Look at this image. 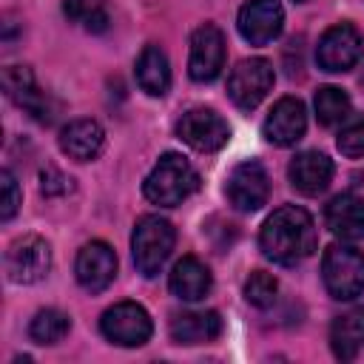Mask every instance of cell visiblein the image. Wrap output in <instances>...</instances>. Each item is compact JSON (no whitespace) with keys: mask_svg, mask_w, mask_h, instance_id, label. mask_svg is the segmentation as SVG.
Returning a JSON list of instances; mask_svg holds the SVG:
<instances>
[{"mask_svg":"<svg viewBox=\"0 0 364 364\" xmlns=\"http://www.w3.org/2000/svg\"><path fill=\"white\" fill-rule=\"evenodd\" d=\"M296 3H301V0H296Z\"/></svg>","mask_w":364,"mask_h":364,"instance_id":"30","label":"cell"},{"mask_svg":"<svg viewBox=\"0 0 364 364\" xmlns=\"http://www.w3.org/2000/svg\"><path fill=\"white\" fill-rule=\"evenodd\" d=\"M222 65H225V37L213 23H205L191 37L188 74L196 82H210L219 77Z\"/></svg>","mask_w":364,"mask_h":364,"instance_id":"12","label":"cell"},{"mask_svg":"<svg viewBox=\"0 0 364 364\" xmlns=\"http://www.w3.org/2000/svg\"><path fill=\"white\" fill-rule=\"evenodd\" d=\"M105 145V131L94 119H74L60 131V151L77 162H88L100 156Z\"/></svg>","mask_w":364,"mask_h":364,"instance_id":"18","label":"cell"},{"mask_svg":"<svg viewBox=\"0 0 364 364\" xmlns=\"http://www.w3.org/2000/svg\"><path fill=\"white\" fill-rule=\"evenodd\" d=\"M358 57H361V34L350 23H338L327 28L316 46V63L330 74L353 68Z\"/></svg>","mask_w":364,"mask_h":364,"instance_id":"9","label":"cell"},{"mask_svg":"<svg viewBox=\"0 0 364 364\" xmlns=\"http://www.w3.org/2000/svg\"><path fill=\"white\" fill-rule=\"evenodd\" d=\"M225 193H228V202L236 210H245V213L259 210L267 202V193H270V179H267L264 165L259 159L239 162L228 176Z\"/></svg>","mask_w":364,"mask_h":364,"instance_id":"6","label":"cell"},{"mask_svg":"<svg viewBox=\"0 0 364 364\" xmlns=\"http://www.w3.org/2000/svg\"><path fill=\"white\" fill-rule=\"evenodd\" d=\"M307 128V111L299 97H282L273 111L264 119V136L273 145H296L304 136Z\"/></svg>","mask_w":364,"mask_h":364,"instance_id":"15","label":"cell"},{"mask_svg":"<svg viewBox=\"0 0 364 364\" xmlns=\"http://www.w3.org/2000/svg\"><path fill=\"white\" fill-rule=\"evenodd\" d=\"M3 88L9 94V100H14L20 108H26L37 122H51L54 114H57V102L37 88L34 82V74L28 65H9L3 71Z\"/></svg>","mask_w":364,"mask_h":364,"instance_id":"10","label":"cell"},{"mask_svg":"<svg viewBox=\"0 0 364 364\" xmlns=\"http://www.w3.org/2000/svg\"><path fill=\"white\" fill-rule=\"evenodd\" d=\"M40 191H43L46 196L68 193V191H71V179H68V176H63L57 168H46V171L40 173Z\"/></svg>","mask_w":364,"mask_h":364,"instance_id":"29","label":"cell"},{"mask_svg":"<svg viewBox=\"0 0 364 364\" xmlns=\"http://www.w3.org/2000/svg\"><path fill=\"white\" fill-rule=\"evenodd\" d=\"M196 185H199V176L191 168V162L182 154L168 151L159 156L154 171L145 176L142 191L148 202L162 205V208H176L196 191Z\"/></svg>","mask_w":364,"mask_h":364,"instance_id":"2","label":"cell"},{"mask_svg":"<svg viewBox=\"0 0 364 364\" xmlns=\"http://www.w3.org/2000/svg\"><path fill=\"white\" fill-rule=\"evenodd\" d=\"M321 279L333 299L350 301L364 293V253L347 245H330L321 256Z\"/></svg>","mask_w":364,"mask_h":364,"instance_id":"4","label":"cell"},{"mask_svg":"<svg viewBox=\"0 0 364 364\" xmlns=\"http://www.w3.org/2000/svg\"><path fill=\"white\" fill-rule=\"evenodd\" d=\"M239 34L250 46H267L282 34L284 26V9L279 0H250L239 9Z\"/></svg>","mask_w":364,"mask_h":364,"instance_id":"13","label":"cell"},{"mask_svg":"<svg viewBox=\"0 0 364 364\" xmlns=\"http://www.w3.org/2000/svg\"><path fill=\"white\" fill-rule=\"evenodd\" d=\"M63 11L68 20L85 26L88 31H105L108 28V14L102 9V0H65Z\"/></svg>","mask_w":364,"mask_h":364,"instance_id":"25","label":"cell"},{"mask_svg":"<svg viewBox=\"0 0 364 364\" xmlns=\"http://www.w3.org/2000/svg\"><path fill=\"white\" fill-rule=\"evenodd\" d=\"M68 327H71V321H68V316L65 313H60V310H40L34 318H31V324H28V336L37 341V344H57L65 333H68Z\"/></svg>","mask_w":364,"mask_h":364,"instance_id":"24","label":"cell"},{"mask_svg":"<svg viewBox=\"0 0 364 364\" xmlns=\"http://www.w3.org/2000/svg\"><path fill=\"white\" fill-rule=\"evenodd\" d=\"M171 293L182 301H199L210 293V284H213V276L210 270L196 259V256H182L173 270H171Z\"/></svg>","mask_w":364,"mask_h":364,"instance_id":"19","label":"cell"},{"mask_svg":"<svg viewBox=\"0 0 364 364\" xmlns=\"http://www.w3.org/2000/svg\"><path fill=\"white\" fill-rule=\"evenodd\" d=\"M336 145H338V151H341L344 156H350V159L364 156V119L347 125V128L338 134Z\"/></svg>","mask_w":364,"mask_h":364,"instance_id":"27","label":"cell"},{"mask_svg":"<svg viewBox=\"0 0 364 364\" xmlns=\"http://www.w3.org/2000/svg\"><path fill=\"white\" fill-rule=\"evenodd\" d=\"M102 336L119 347H139L151 338L154 324L142 304L136 301H119L102 313Z\"/></svg>","mask_w":364,"mask_h":364,"instance_id":"5","label":"cell"},{"mask_svg":"<svg viewBox=\"0 0 364 364\" xmlns=\"http://www.w3.org/2000/svg\"><path fill=\"white\" fill-rule=\"evenodd\" d=\"M313 105H316V117H318L321 125H336L350 114V97L336 85L318 88Z\"/></svg>","mask_w":364,"mask_h":364,"instance_id":"23","label":"cell"},{"mask_svg":"<svg viewBox=\"0 0 364 364\" xmlns=\"http://www.w3.org/2000/svg\"><path fill=\"white\" fill-rule=\"evenodd\" d=\"M324 222H327L330 233H336L347 242L364 239V199L355 193L333 196L330 205L324 208Z\"/></svg>","mask_w":364,"mask_h":364,"instance_id":"17","label":"cell"},{"mask_svg":"<svg viewBox=\"0 0 364 364\" xmlns=\"http://www.w3.org/2000/svg\"><path fill=\"white\" fill-rule=\"evenodd\" d=\"M290 185L304 196H318L333 179V159L321 151H304L287 165Z\"/></svg>","mask_w":364,"mask_h":364,"instance_id":"16","label":"cell"},{"mask_svg":"<svg viewBox=\"0 0 364 364\" xmlns=\"http://www.w3.org/2000/svg\"><path fill=\"white\" fill-rule=\"evenodd\" d=\"M77 282L88 290V293H100L105 290L114 276H117V253L105 245V242H88L82 245V250L77 253V264H74Z\"/></svg>","mask_w":364,"mask_h":364,"instance_id":"14","label":"cell"},{"mask_svg":"<svg viewBox=\"0 0 364 364\" xmlns=\"http://www.w3.org/2000/svg\"><path fill=\"white\" fill-rule=\"evenodd\" d=\"M276 293H279V282L264 270H253L245 282V299L253 307H270L276 301Z\"/></svg>","mask_w":364,"mask_h":364,"instance_id":"26","label":"cell"},{"mask_svg":"<svg viewBox=\"0 0 364 364\" xmlns=\"http://www.w3.org/2000/svg\"><path fill=\"white\" fill-rule=\"evenodd\" d=\"M222 316L216 310H193L171 318V338L176 344H205L219 338Z\"/></svg>","mask_w":364,"mask_h":364,"instance_id":"20","label":"cell"},{"mask_svg":"<svg viewBox=\"0 0 364 364\" xmlns=\"http://www.w3.org/2000/svg\"><path fill=\"white\" fill-rule=\"evenodd\" d=\"M176 134L193 151L210 154V151H219L230 139V125L210 108H191L179 117Z\"/></svg>","mask_w":364,"mask_h":364,"instance_id":"7","label":"cell"},{"mask_svg":"<svg viewBox=\"0 0 364 364\" xmlns=\"http://www.w3.org/2000/svg\"><path fill=\"white\" fill-rule=\"evenodd\" d=\"M259 245L276 264H296L316 250V225L304 208L284 205L262 225Z\"/></svg>","mask_w":364,"mask_h":364,"instance_id":"1","label":"cell"},{"mask_svg":"<svg viewBox=\"0 0 364 364\" xmlns=\"http://www.w3.org/2000/svg\"><path fill=\"white\" fill-rule=\"evenodd\" d=\"M136 82L145 94L162 97L171 88V65L159 46H145L136 60Z\"/></svg>","mask_w":364,"mask_h":364,"instance_id":"22","label":"cell"},{"mask_svg":"<svg viewBox=\"0 0 364 364\" xmlns=\"http://www.w3.org/2000/svg\"><path fill=\"white\" fill-rule=\"evenodd\" d=\"M330 347H333L336 358H341V361H353L358 355V350L364 347V307L347 310L333 321Z\"/></svg>","mask_w":364,"mask_h":364,"instance_id":"21","label":"cell"},{"mask_svg":"<svg viewBox=\"0 0 364 364\" xmlns=\"http://www.w3.org/2000/svg\"><path fill=\"white\" fill-rule=\"evenodd\" d=\"M0 188H3V199H0V219L3 222H9L14 213H17V208H20V188H17V179H14V173L11 171H3L0 173Z\"/></svg>","mask_w":364,"mask_h":364,"instance_id":"28","label":"cell"},{"mask_svg":"<svg viewBox=\"0 0 364 364\" xmlns=\"http://www.w3.org/2000/svg\"><path fill=\"white\" fill-rule=\"evenodd\" d=\"M51 267V247L40 236L17 239L6 253V273L14 284H34Z\"/></svg>","mask_w":364,"mask_h":364,"instance_id":"11","label":"cell"},{"mask_svg":"<svg viewBox=\"0 0 364 364\" xmlns=\"http://www.w3.org/2000/svg\"><path fill=\"white\" fill-rule=\"evenodd\" d=\"M270 88H273V65L267 60H262V57L242 60L230 71V77H228V94H230V100L239 108H245V111L256 108L267 97Z\"/></svg>","mask_w":364,"mask_h":364,"instance_id":"8","label":"cell"},{"mask_svg":"<svg viewBox=\"0 0 364 364\" xmlns=\"http://www.w3.org/2000/svg\"><path fill=\"white\" fill-rule=\"evenodd\" d=\"M173 242H176V233H173L168 219L142 216L134 228V236H131V253H134L136 270L145 279L156 276L162 270V264L168 262V256L173 250Z\"/></svg>","mask_w":364,"mask_h":364,"instance_id":"3","label":"cell"}]
</instances>
